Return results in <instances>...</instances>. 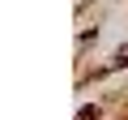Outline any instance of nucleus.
<instances>
[{"mask_svg": "<svg viewBox=\"0 0 128 120\" xmlns=\"http://www.w3.org/2000/svg\"><path fill=\"white\" fill-rule=\"evenodd\" d=\"M77 120H98V107H81V111H77Z\"/></svg>", "mask_w": 128, "mask_h": 120, "instance_id": "f257e3e1", "label": "nucleus"}]
</instances>
